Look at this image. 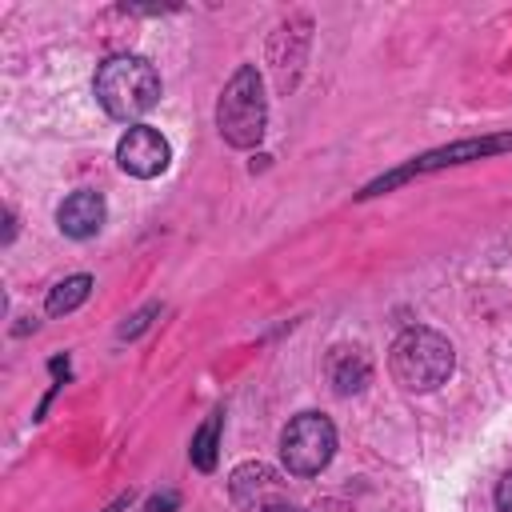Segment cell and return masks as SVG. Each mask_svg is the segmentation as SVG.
<instances>
[{"label": "cell", "mask_w": 512, "mask_h": 512, "mask_svg": "<svg viewBox=\"0 0 512 512\" xmlns=\"http://www.w3.org/2000/svg\"><path fill=\"white\" fill-rule=\"evenodd\" d=\"M220 424H224V416H220V412H212V416L196 428V436H192L188 456H192V464H196L200 472H212V468H216V440H220Z\"/></svg>", "instance_id": "11"}, {"label": "cell", "mask_w": 512, "mask_h": 512, "mask_svg": "<svg viewBox=\"0 0 512 512\" xmlns=\"http://www.w3.org/2000/svg\"><path fill=\"white\" fill-rule=\"evenodd\" d=\"M500 148H512V136L464 140V144H452V148H440V152H428V156H420L416 164H408L404 172H396V176H388V180L372 184L368 192H376V188H388V184H396V180H404V176H412V172H424V168H440V164H460V160H472V156H488V152H500Z\"/></svg>", "instance_id": "8"}, {"label": "cell", "mask_w": 512, "mask_h": 512, "mask_svg": "<svg viewBox=\"0 0 512 512\" xmlns=\"http://www.w3.org/2000/svg\"><path fill=\"white\" fill-rule=\"evenodd\" d=\"M56 224H60V232L72 236V240L96 236V232L104 228V196H100V192H88V188L72 192V196L60 204Z\"/></svg>", "instance_id": "7"}, {"label": "cell", "mask_w": 512, "mask_h": 512, "mask_svg": "<svg viewBox=\"0 0 512 512\" xmlns=\"http://www.w3.org/2000/svg\"><path fill=\"white\" fill-rule=\"evenodd\" d=\"M176 504V496H156L152 504H148V512H164V508H172Z\"/></svg>", "instance_id": "13"}, {"label": "cell", "mask_w": 512, "mask_h": 512, "mask_svg": "<svg viewBox=\"0 0 512 512\" xmlns=\"http://www.w3.org/2000/svg\"><path fill=\"white\" fill-rule=\"evenodd\" d=\"M456 352L448 344V336L432 332V328H404L388 352V372L400 388L408 392H432L452 376Z\"/></svg>", "instance_id": "2"}, {"label": "cell", "mask_w": 512, "mask_h": 512, "mask_svg": "<svg viewBox=\"0 0 512 512\" xmlns=\"http://www.w3.org/2000/svg\"><path fill=\"white\" fill-rule=\"evenodd\" d=\"M328 372H332V384H336V392H340V396L360 392V388L368 384V376H372V368H368L364 352H356V348H336V356H332Z\"/></svg>", "instance_id": "9"}, {"label": "cell", "mask_w": 512, "mask_h": 512, "mask_svg": "<svg viewBox=\"0 0 512 512\" xmlns=\"http://www.w3.org/2000/svg\"><path fill=\"white\" fill-rule=\"evenodd\" d=\"M88 292H92V276H84V272H76V276H68V280H60L52 292H48V316H64V312H72V308H80L84 300H88Z\"/></svg>", "instance_id": "10"}, {"label": "cell", "mask_w": 512, "mask_h": 512, "mask_svg": "<svg viewBox=\"0 0 512 512\" xmlns=\"http://www.w3.org/2000/svg\"><path fill=\"white\" fill-rule=\"evenodd\" d=\"M268 512H300V508H296V504H288V500H280V504H272Z\"/></svg>", "instance_id": "14"}, {"label": "cell", "mask_w": 512, "mask_h": 512, "mask_svg": "<svg viewBox=\"0 0 512 512\" xmlns=\"http://www.w3.org/2000/svg\"><path fill=\"white\" fill-rule=\"evenodd\" d=\"M264 120H268V104H264L260 72L252 64H240L220 92L216 128L232 148H252L264 136Z\"/></svg>", "instance_id": "3"}, {"label": "cell", "mask_w": 512, "mask_h": 512, "mask_svg": "<svg viewBox=\"0 0 512 512\" xmlns=\"http://www.w3.org/2000/svg\"><path fill=\"white\" fill-rule=\"evenodd\" d=\"M496 508L500 512H512V472H504L500 484H496Z\"/></svg>", "instance_id": "12"}, {"label": "cell", "mask_w": 512, "mask_h": 512, "mask_svg": "<svg viewBox=\"0 0 512 512\" xmlns=\"http://www.w3.org/2000/svg\"><path fill=\"white\" fill-rule=\"evenodd\" d=\"M228 492L240 508L248 512H268L272 504L284 500V480L280 472H272L268 464H240L232 476H228Z\"/></svg>", "instance_id": "6"}, {"label": "cell", "mask_w": 512, "mask_h": 512, "mask_svg": "<svg viewBox=\"0 0 512 512\" xmlns=\"http://www.w3.org/2000/svg\"><path fill=\"white\" fill-rule=\"evenodd\" d=\"M100 108L112 120H140L144 112L156 108L160 100V76L144 56H108L96 68V84H92Z\"/></svg>", "instance_id": "1"}, {"label": "cell", "mask_w": 512, "mask_h": 512, "mask_svg": "<svg viewBox=\"0 0 512 512\" xmlns=\"http://www.w3.org/2000/svg\"><path fill=\"white\" fill-rule=\"evenodd\" d=\"M336 452V428L320 412H300L280 436V456L292 476H316Z\"/></svg>", "instance_id": "4"}, {"label": "cell", "mask_w": 512, "mask_h": 512, "mask_svg": "<svg viewBox=\"0 0 512 512\" xmlns=\"http://www.w3.org/2000/svg\"><path fill=\"white\" fill-rule=\"evenodd\" d=\"M168 140L156 132V128H148V124H132L124 136H120V144H116V160H120V168L128 172V176H140V180H152V176H160L164 168H168Z\"/></svg>", "instance_id": "5"}]
</instances>
